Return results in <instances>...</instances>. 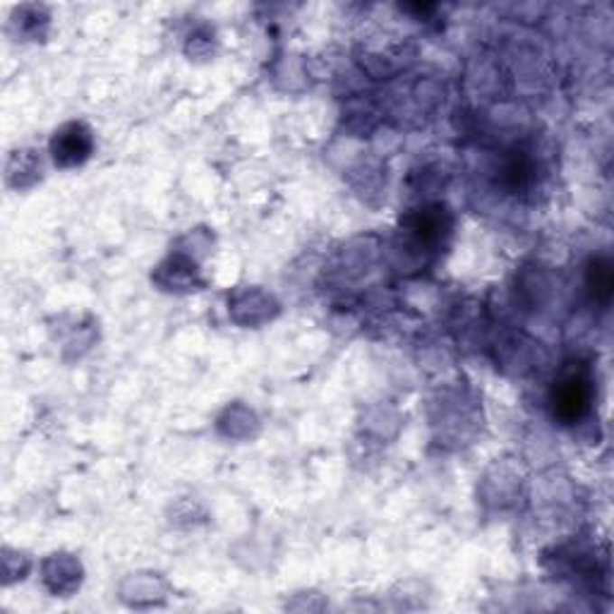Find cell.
<instances>
[{
  "label": "cell",
  "mask_w": 614,
  "mask_h": 614,
  "mask_svg": "<svg viewBox=\"0 0 614 614\" xmlns=\"http://www.w3.org/2000/svg\"><path fill=\"white\" fill-rule=\"evenodd\" d=\"M593 401V386L586 372H569L559 379L552 389V411L564 425L579 423L591 408Z\"/></svg>",
  "instance_id": "obj_1"
},
{
  "label": "cell",
  "mask_w": 614,
  "mask_h": 614,
  "mask_svg": "<svg viewBox=\"0 0 614 614\" xmlns=\"http://www.w3.org/2000/svg\"><path fill=\"white\" fill-rule=\"evenodd\" d=\"M591 288L600 301H608L609 293H612V269H609V265L595 262V266L591 269Z\"/></svg>",
  "instance_id": "obj_3"
},
{
  "label": "cell",
  "mask_w": 614,
  "mask_h": 614,
  "mask_svg": "<svg viewBox=\"0 0 614 614\" xmlns=\"http://www.w3.org/2000/svg\"><path fill=\"white\" fill-rule=\"evenodd\" d=\"M53 152H56L58 161L72 163V161L82 159L84 154L89 152V137H87V133L79 126H70L56 137Z\"/></svg>",
  "instance_id": "obj_2"
}]
</instances>
